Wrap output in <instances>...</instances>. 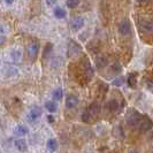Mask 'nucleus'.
I'll return each mask as SVG.
<instances>
[{
  "label": "nucleus",
  "instance_id": "9b49d317",
  "mask_svg": "<svg viewBox=\"0 0 153 153\" xmlns=\"http://www.w3.org/2000/svg\"><path fill=\"white\" fill-rule=\"evenodd\" d=\"M107 109L109 112H117L120 109V102L115 99L109 100L107 102Z\"/></svg>",
  "mask_w": 153,
  "mask_h": 153
},
{
  "label": "nucleus",
  "instance_id": "7ed1b4c3",
  "mask_svg": "<svg viewBox=\"0 0 153 153\" xmlns=\"http://www.w3.org/2000/svg\"><path fill=\"white\" fill-rule=\"evenodd\" d=\"M82 52V47L81 45L75 42V40H70L68 44V56L69 58H75L77 55H79Z\"/></svg>",
  "mask_w": 153,
  "mask_h": 153
},
{
  "label": "nucleus",
  "instance_id": "423d86ee",
  "mask_svg": "<svg viewBox=\"0 0 153 153\" xmlns=\"http://www.w3.org/2000/svg\"><path fill=\"white\" fill-rule=\"evenodd\" d=\"M40 116H42V109L39 107H33L29 112V114L27 115V120L29 122H35L36 120H38Z\"/></svg>",
  "mask_w": 153,
  "mask_h": 153
},
{
  "label": "nucleus",
  "instance_id": "dca6fc26",
  "mask_svg": "<svg viewBox=\"0 0 153 153\" xmlns=\"http://www.w3.org/2000/svg\"><path fill=\"white\" fill-rule=\"evenodd\" d=\"M45 108L50 113H55L58 109V105L54 101H47V102H45Z\"/></svg>",
  "mask_w": 153,
  "mask_h": 153
},
{
  "label": "nucleus",
  "instance_id": "4468645a",
  "mask_svg": "<svg viewBox=\"0 0 153 153\" xmlns=\"http://www.w3.org/2000/svg\"><path fill=\"white\" fill-rule=\"evenodd\" d=\"M15 146L20 152H25L27 151V142L24 139H17V140H15Z\"/></svg>",
  "mask_w": 153,
  "mask_h": 153
},
{
  "label": "nucleus",
  "instance_id": "6e6552de",
  "mask_svg": "<svg viewBox=\"0 0 153 153\" xmlns=\"http://www.w3.org/2000/svg\"><path fill=\"white\" fill-rule=\"evenodd\" d=\"M83 25H84V19H83V17H75V19H73L71 22H70L71 29L75 31L82 29Z\"/></svg>",
  "mask_w": 153,
  "mask_h": 153
},
{
  "label": "nucleus",
  "instance_id": "6ab92c4d",
  "mask_svg": "<svg viewBox=\"0 0 153 153\" xmlns=\"http://www.w3.org/2000/svg\"><path fill=\"white\" fill-rule=\"evenodd\" d=\"M66 15H67V13H66L65 9H62V8H60V7H56L54 9V16H55L56 19H63Z\"/></svg>",
  "mask_w": 153,
  "mask_h": 153
},
{
  "label": "nucleus",
  "instance_id": "9d476101",
  "mask_svg": "<svg viewBox=\"0 0 153 153\" xmlns=\"http://www.w3.org/2000/svg\"><path fill=\"white\" fill-rule=\"evenodd\" d=\"M78 105V98L74 94H70L66 99V106L67 108H74Z\"/></svg>",
  "mask_w": 153,
  "mask_h": 153
},
{
  "label": "nucleus",
  "instance_id": "f257e3e1",
  "mask_svg": "<svg viewBox=\"0 0 153 153\" xmlns=\"http://www.w3.org/2000/svg\"><path fill=\"white\" fill-rule=\"evenodd\" d=\"M142 117H143V115L140 114L139 112L135 111V109H130L129 113L127 114L126 121H127L129 127L135 128V127H137L138 124H139V122L142 121Z\"/></svg>",
  "mask_w": 153,
  "mask_h": 153
},
{
  "label": "nucleus",
  "instance_id": "a211bd4d",
  "mask_svg": "<svg viewBox=\"0 0 153 153\" xmlns=\"http://www.w3.org/2000/svg\"><path fill=\"white\" fill-rule=\"evenodd\" d=\"M15 134L19 135V136H24V135L28 134V128L22 126V124H20V126H17L15 128Z\"/></svg>",
  "mask_w": 153,
  "mask_h": 153
},
{
  "label": "nucleus",
  "instance_id": "f03ea898",
  "mask_svg": "<svg viewBox=\"0 0 153 153\" xmlns=\"http://www.w3.org/2000/svg\"><path fill=\"white\" fill-rule=\"evenodd\" d=\"M39 51V43L38 42H30L27 46V54L30 60H35L37 58V54Z\"/></svg>",
  "mask_w": 153,
  "mask_h": 153
},
{
  "label": "nucleus",
  "instance_id": "c85d7f7f",
  "mask_svg": "<svg viewBox=\"0 0 153 153\" xmlns=\"http://www.w3.org/2000/svg\"><path fill=\"white\" fill-rule=\"evenodd\" d=\"M5 1H6V2H7V4H12V2H13V1H14V0H5Z\"/></svg>",
  "mask_w": 153,
  "mask_h": 153
},
{
  "label": "nucleus",
  "instance_id": "7c9ffc66",
  "mask_svg": "<svg viewBox=\"0 0 153 153\" xmlns=\"http://www.w3.org/2000/svg\"><path fill=\"white\" fill-rule=\"evenodd\" d=\"M129 153H138V152H137V151H135V150H134V151H130Z\"/></svg>",
  "mask_w": 153,
  "mask_h": 153
},
{
  "label": "nucleus",
  "instance_id": "39448f33",
  "mask_svg": "<svg viewBox=\"0 0 153 153\" xmlns=\"http://www.w3.org/2000/svg\"><path fill=\"white\" fill-rule=\"evenodd\" d=\"M139 129L142 132H146V131L151 130L152 129V121L149 116H143L142 117V121L139 122Z\"/></svg>",
  "mask_w": 153,
  "mask_h": 153
},
{
  "label": "nucleus",
  "instance_id": "2eb2a0df",
  "mask_svg": "<svg viewBox=\"0 0 153 153\" xmlns=\"http://www.w3.org/2000/svg\"><path fill=\"white\" fill-rule=\"evenodd\" d=\"M46 145H47V149H48L51 152H54V151L58 150V142H56L55 139H53V138L48 139L47 143H46Z\"/></svg>",
  "mask_w": 153,
  "mask_h": 153
},
{
  "label": "nucleus",
  "instance_id": "b1692460",
  "mask_svg": "<svg viewBox=\"0 0 153 153\" xmlns=\"http://www.w3.org/2000/svg\"><path fill=\"white\" fill-rule=\"evenodd\" d=\"M123 83H124V78L123 77H119V78L113 81V85H115V86H121Z\"/></svg>",
  "mask_w": 153,
  "mask_h": 153
},
{
  "label": "nucleus",
  "instance_id": "20e7f679",
  "mask_svg": "<svg viewBox=\"0 0 153 153\" xmlns=\"http://www.w3.org/2000/svg\"><path fill=\"white\" fill-rule=\"evenodd\" d=\"M85 111H86V113L89 114V116L91 117V120H93V119H96V117L99 115V112H100L99 104H97V102H92L91 105H89V107L86 108Z\"/></svg>",
  "mask_w": 153,
  "mask_h": 153
},
{
  "label": "nucleus",
  "instance_id": "412c9836",
  "mask_svg": "<svg viewBox=\"0 0 153 153\" xmlns=\"http://www.w3.org/2000/svg\"><path fill=\"white\" fill-rule=\"evenodd\" d=\"M21 56H22V53H21L20 50H15V51L12 52V58H13V60L15 62L20 61V60H21Z\"/></svg>",
  "mask_w": 153,
  "mask_h": 153
},
{
  "label": "nucleus",
  "instance_id": "5701e85b",
  "mask_svg": "<svg viewBox=\"0 0 153 153\" xmlns=\"http://www.w3.org/2000/svg\"><path fill=\"white\" fill-rule=\"evenodd\" d=\"M79 5V0H67V6L69 8H76Z\"/></svg>",
  "mask_w": 153,
  "mask_h": 153
},
{
  "label": "nucleus",
  "instance_id": "c756f323",
  "mask_svg": "<svg viewBox=\"0 0 153 153\" xmlns=\"http://www.w3.org/2000/svg\"><path fill=\"white\" fill-rule=\"evenodd\" d=\"M139 2H146V1H149V0H138Z\"/></svg>",
  "mask_w": 153,
  "mask_h": 153
},
{
  "label": "nucleus",
  "instance_id": "0eeeda50",
  "mask_svg": "<svg viewBox=\"0 0 153 153\" xmlns=\"http://www.w3.org/2000/svg\"><path fill=\"white\" fill-rule=\"evenodd\" d=\"M119 32L122 36H127L130 32V22L128 20H122L119 24Z\"/></svg>",
  "mask_w": 153,
  "mask_h": 153
},
{
  "label": "nucleus",
  "instance_id": "ddd939ff",
  "mask_svg": "<svg viewBox=\"0 0 153 153\" xmlns=\"http://www.w3.org/2000/svg\"><path fill=\"white\" fill-rule=\"evenodd\" d=\"M128 85L132 89H136V86H137V74L136 73L129 74V76H128Z\"/></svg>",
  "mask_w": 153,
  "mask_h": 153
},
{
  "label": "nucleus",
  "instance_id": "a878e982",
  "mask_svg": "<svg viewBox=\"0 0 153 153\" xmlns=\"http://www.w3.org/2000/svg\"><path fill=\"white\" fill-rule=\"evenodd\" d=\"M56 1H58V0H46V2H47L48 6H54V5L56 4Z\"/></svg>",
  "mask_w": 153,
  "mask_h": 153
},
{
  "label": "nucleus",
  "instance_id": "f8f14e48",
  "mask_svg": "<svg viewBox=\"0 0 153 153\" xmlns=\"http://www.w3.org/2000/svg\"><path fill=\"white\" fill-rule=\"evenodd\" d=\"M108 63V59L105 56V55H99L97 59H96V65L98 68H104L106 67Z\"/></svg>",
  "mask_w": 153,
  "mask_h": 153
},
{
  "label": "nucleus",
  "instance_id": "4be33fe9",
  "mask_svg": "<svg viewBox=\"0 0 153 153\" xmlns=\"http://www.w3.org/2000/svg\"><path fill=\"white\" fill-rule=\"evenodd\" d=\"M53 98L55 100H60V99H61V98H62V89H61V88H58L56 90H54Z\"/></svg>",
  "mask_w": 153,
  "mask_h": 153
},
{
  "label": "nucleus",
  "instance_id": "f3484780",
  "mask_svg": "<svg viewBox=\"0 0 153 153\" xmlns=\"http://www.w3.org/2000/svg\"><path fill=\"white\" fill-rule=\"evenodd\" d=\"M140 29L144 31H147L150 33H152V29H153V25L151 21H144V22L140 24Z\"/></svg>",
  "mask_w": 153,
  "mask_h": 153
},
{
  "label": "nucleus",
  "instance_id": "cd10ccee",
  "mask_svg": "<svg viewBox=\"0 0 153 153\" xmlns=\"http://www.w3.org/2000/svg\"><path fill=\"white\" fill-rule=\"evenodd\" d=\"M5 43V37H2V36H0V46L2 45Z\"/></svg>",
  "mask_w": 153,
  "mask_h": 153
},
{
  "label": "nucleus",
  "instance_id": "bb28decb",
  "mask_svg": "<svg viewBox=\"0 0 153 153\" xmlns=\"http://www.w3.org/2000/svg\"><path fill=\"white\" fill-rule=\"evenodd\" d=\"M47 121H48L50 123H53L54 122V117L52 116V115H48V116H47Z\"/></svg>",
  "mask_w": 153,
  "mask_h": 153
},
{
  "label": "nucleus",
  "instance_id": "1a4fd4ad",
  "mask_svg": "<svg viewBox=\"0 0 153 153\" xmlns=\"http://www.w3.org/2000/svg\"><path fill=\"white\" fill-rule=\"evenodd\" d=\"M94 75V69L92 68L91 63L88 61V60H85V63H84V76L86 77V79H90L92 78Z\"/></svg>",
  "mask_w": 153,
  "mask_h": 153
},
{
  "label": "nucleus",
  "instance_id": "aec40b11",
  "mask_svg": "<svg viewBox=\"0 0 153 153\" xmlns=\"http://www.w3.org/2000/svg\"><path fill=\"white\" fill-rule=\"evenodd\" d=\"M52 50H53V45L52 44H47L45 47V50H44V59H47L50 55H51V53H52Z\"/></svg>",
  "mask_w": 153,
  "mask_h": 153
},
{
  "label": "nucleus",
  "instance_id": "393cba45",
  "mask_svg": "<svg viewBox=\"0 0 153 153\" xmlns=\"http://www.w3.org/2000/svg\"><path fill=\"white\" fill-rule=\"evenodd\" d=\"M113 69H114V73L117 74V73H120V71H121V66H120L119 63H115L114 66H113Z\"/></svg>",
  "mask_w": 153,
  "mask_h": 153
}]
</instances>
